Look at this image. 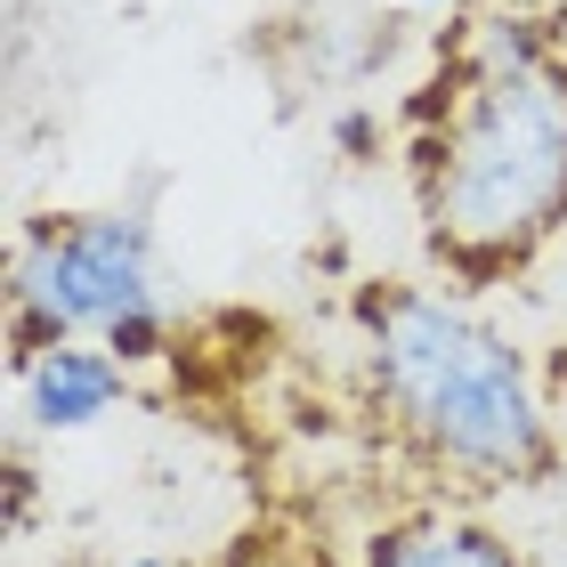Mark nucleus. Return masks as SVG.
<instances>
[{
	"instance_id": "obj_1",
	"label": "nucleus",
	"mask_w": 567,
	"mask_h": 567,
	"mask_svg": "<svg viewBox=\"0 0 567 567\" xmlns=\"http://www.w3.org/2000/svg\"><path fill=\"white\" fill-rule=\"evenodd\" d=\"M405 187L430 260L454 284H511L567 251V49L527 65H462L398 97Z\"/></svg>"
},
{
	"instance_id": "obj_2",
	"label": "nucleus",
	"mask_w": 567,
	"mask_h": 567,
	"mask_svg": "<svg viewBox=\"0 0 567 567\" xmlns=\"http://www.w3.org/2000/svg\"><path fill=\"white\" fill-rule=\"evenodd\" d=\"M349 332L381 430L446 495H503L567 471L544 414V365L462 292L373 276L349 292Z\"/></svg>"
},
{
	"instance_id": "obj_3",
	"label": "nucleus",
	"mask_w": 567,
	"mask_h": 567,
	"mask_svg": "<svg viewBox=\"0 0 567 567\" xmlns=\"http://www.w3.org/2000/svg\"><path fill=\"white\" fill-rule=\"evenodd\" d=\"M138 317H171L154 227L138 212H41L9 260V357L58 341H114Z\"/></svg>"
},
{
	"instance_id": "obj_4",
	"label": "nucleus",
	"mask_w": 567,
	"mask_h": 567,
	"mask_svg": "<svg viewBox=\"0 0 567 567\" xmlns=\"http://www.w3.org/2000/svg\"><path fill=\"white\" fill-rule=\"evenodd\" d=\"M357 567H527V551L462 495H422L365 527Z\"/></svg>"
},
{
	"instance_id": "obj_5",
	"label": "nucleus",
	"mask_w": 567,
	"mask_h": 567,
	"mask_svg": "<svg viewBox=\"0 0 567 567\" xmlns=\"http://www.w3.org/2000/svg\"><path fill=\"white\" fill-rule=\"evenodd\" d=\"M131 405V365L106 341H58L17 365V414L41 437H82Z\"/></svg>"
},
{
	"instance_id": "obj_6",
	"label": "nucleus",
	"mask_w": 567,
	"mask_h": 567,
	"mask_svg": "<svg viewBox=\"0 0 567 567\" xmlns=\"http://www.w3.org/2000/svg\"><path fill=\"white\" fill-rule=\"evenodd\" d=\"M535 365H544V414H551V437H559V454H567V341H551Z\"/></svg>"
},
{
	"instance_id": "obj_7",
	"label": "nucleus",
	"mask_w": 567,
	"mask_h": 567,
	"mask_svg": "<svg viewBox=\"0 0 567 567\" xmlns=\"http://www.w3.org/2000/svg\"><path fill=\"white\" fill-rule=\"evenodd\" d=\"M212 567H317L308 551H284V544H236L227 559H212Z\"/></svg>"
},
{
	"instance_id": "obj_8",
	"label": "nucleus",
	"mask_w": 567,
	"mask_h": 567,
	"mask_svg": "<svg viewBox=\"0 0 567 567\" xmlns=\"http://www.w3.org/2000/svg\"><path fill=\"white\" fill-rule=\"evenodd\" d=\"M398 9H414V17H462L471 0H398Z\"/></svg>"
},
{
	"instance_id": "obj_9",
	"label": "nucleus",
	"mask_w": 567,
	"mask_h": 567,
	"mask_svg": "<svg viewBox=\"0 0 567 567\" xmlns=\"http://www.w3.org/2000/svg\"><path fill=\"white\" fill-rule=\"evenodd\" d=\"M122 567H203V559H171V551H138V559H122Z\"/></svg>"
}]
</instances>
